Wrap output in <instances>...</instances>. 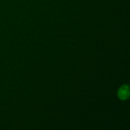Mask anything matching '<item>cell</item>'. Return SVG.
<instances>
[{"label":"cell","mask_w":130,"mask_h":130,"mask_svg":"<svg viewBox=\"0 0 130 130\" xmlns=\"http://www.w3.org/2000/svg\"><path fill=\"white\" fill-rule=\"evenodd\" d=\"M117 97L122 101H127L130 97L129 86L126 84L120 86L117 91Z\"/></svg>","instance_id":"cell-1"}]
</instances>
